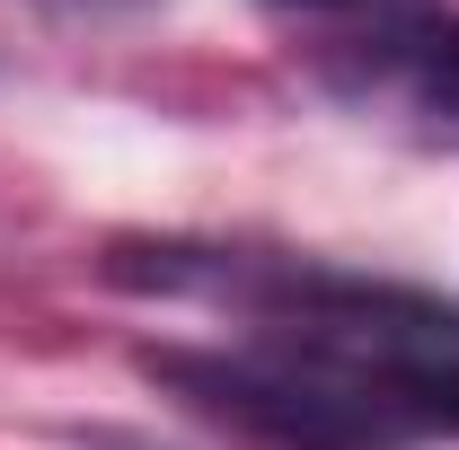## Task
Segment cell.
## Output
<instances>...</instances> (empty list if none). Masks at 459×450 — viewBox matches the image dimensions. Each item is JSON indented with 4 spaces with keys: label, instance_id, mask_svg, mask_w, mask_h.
I'll return each instance as SVG.
<instances>
[{
    "label": "cell",
    "instance_id": "obj_1",
    "mask_svg": "<svg viewBox=\"0 0 459 450\" xmlns=\"http://www.w3.org/2000/svg\"><path fill=\"white\" fill-rule=\"evenodd\" d=\"M327 397L353 415V433L380 442H459V353H389V362H309Z\"/></svg>",
    "mask_w": 459,
    "mask_h": 450
},
{
    "label": "cell",
    "instance_id": "obj_2",
    "mask_svg": "<svg viewBox=\"0 0 459 450\" xmlns=\"http://www.w3.org/2000/svg\"><path fill=\"white\" fill-rule=\"evenodd\" d=\"M380 71L415 98V115L459 133V18H389L380 27Z\"/></svg>",
    "mask_w": 459,
    "mask_h": 450
},
{
    "label": "cell",
    "instance_id": "obj_3",
    "mask_svg": "<svg viewBox=\"0 0 459 450\" xmlns=\"http://www.w3.org/2000/svg\"><path fill=\"white\" fill-rule=\"evenodd\" d=\"M274 9H318V18H353V9H371V18H389V9H415V0H274Z\"/></svg>",
    "mask_w": 459,
    "mask_h": 450
}]
</instances>
